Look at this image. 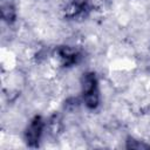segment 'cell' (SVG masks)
<instances>
[{
  "label": "cell",
  "mask_w": 150,
  "mask_h": 150,
  "mask_svg": "<svg viewBox=\"0 0 150 150\" xmlns=\"http://www.w3.org/2000/svg\"><path fill=\"white\" fill-rule=\"evenodd\" d=\"M1 16L7 25H12L16 18V7L14 0H1Z\"/></svg>",
  "instance_id": "obj_2"
},
{
  "label": "cell",
  "mask_w": 150,
  "mask_h": 150,
  "mask_svg": "<svg viewBox=\"0 0 150 150\" xmlns=\"http://www.w3.org/2000/svg\"><path fill=\"white\" fill-rule=\"evenodd\" d=\"M45 129H46V123L40 116H35L34 118H32L25 130V138L27 143L33 145L39 141H41Z\"/></svg>",
  "instance_id": "obj_1"
}]
</instances>
